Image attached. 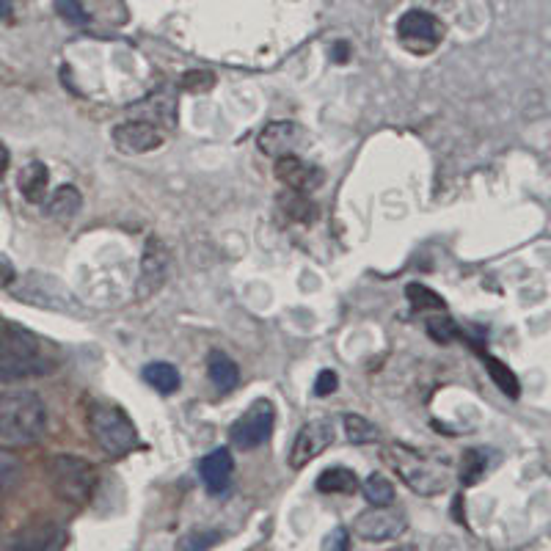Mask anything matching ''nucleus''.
Masks as SVG:
<instances>
[{
	"label": "nucleus",
	"instance_id": "f257e3e1",
	"mask_svg": "<svg viewBox=\"0 0 551 551\" xmlns=\"http://www.w3.org/2000/svg\"><path fill=\"white\" fill-rule=\"evenodd\" d=\"M58 367L50 342L12 323H0V381H23L47 375Z\"/></svg>",
	"mask_w": 551,
	"mask_h": 551
},
{
	"label": "nucleus",
	"instance_id": "f03ea898",
	"mask_svg": "<svg viewBox=\"0 0 551 551\" xmlns=\"http://www.w3.org/2000/svg\"><path fill=\"white\" fill-rule=\"evenodd\" d=\"M47 433V405L34 392L0 394V439L34 444Z\"/></svg>",
	"mask_w": 551,
	"mask_h": 551
},
{
	"label": "nucleus",
	"instance_id": "7ed1b4c3",
	"mask_svg": "<svg viewBox=\"0 0 551 551\" xmlns=\"http://www.w3.org/2000/svg\"><path fill=\"white\" fill-rule=\"evenodd\" d=\"M89 433L105 455L122 458L138 444V430L122 408L97 403L89 408Z\"/></svg>",
	"mask_w": 551,
	"mask_h": 551
},
{
	"label": "nucleus",
	"instance_id": "20e7f679",
	"mask_svg": "<svg viewBox=\"0 0 551 551\" xmlns=\"http://www.w3.org/2000/svg\"><path fill=\"white\" fill-rule=\"evenodd\" d=\"M47 477L58 499L67 505H86L97 488V469L78 455H56L47 466Z\"/></svg>",
	"mask_w": 551,
	"mask_h": 551
},
{
	"label": "nucleus",
	"instance_id": "39448f33",
	"mask_svg": "<svg viewBox=\"0 0 551 551\" xmlns=\"http://www.w3.org/2000/svg\"><path fill=\"white\" fill-rule=\"evenodd\" d=\"M389 461L397 469V474L403 477V483L411 488V491H417L422 496H436L444 494L447 491V485H450V472H447V466H441V463H433L428 458H422L417 452L405 450V447H394L389 452Z\"/></svg>",
	"mask_w": 551,
	"mask_h": 551
},
{
	"label": "nucleus",
	"instance_id": "423d86ee",
	"mask_svg": "<svg viewBox=\"0 0 551 551\" xmlns=\"http://www.w3.org/2000/svg\"><path fill=\"white\" fill-rule=\"evenodd\" d=\"M408 529V518L400 510L389 507H370L364 510L356 521H353V535L370 543H383V540H394Z\"/></svg>",
	"mask_w": 551,
	"mask_h": 551
},
{
	"label": "nucleus",
	"instance_id": "0eeeda50",
	"mask_svg": "<svg viewBox=\"0 0 551 551\" xmlns=\"http://www.w3.org/2000/svg\"><path fill=\"white\" fill-rule=\"evenodd\" d=\"M270 430H273V405L268 400H257L232 425L229 439L240 450H257V447H262L270 439Z\"/></svg>",
	"mask_w": 551,
	"mask_h": 551
},
{
	"label": "nucleus",
	"instance_id": "6e6552de",
	"mask_svg": "<svg viewBox=\"0 0 551 551\" xmlns=\"http://www.w3.org/2000/svg\"><path fill=\"white\" fill-rule=\"evenodd\" d=\"M337 433H334V422L331 419H315L304 428L298 430V436L293 441V450H290V466L293 469H304L306 463H312L320 458L323 452L334 444Z\"/></svg>",
	"mask_w": 551,
	"mask_h": 551
},
{
	"label": "nucleus",
	"instance_id": "1a4fd4ad",
	"mask_svg": "<svg viewBox=\"0 0 551 551\" xmlns=\"http://www.w3.org/2000/svg\"><path fill=\"white\" fill-rule=\"evenodd\" d=\"M397 36L408 50L414 53H428L433 47L439 45L441 36H444V28L439 25V20L428 12H405L397 23Z\"/></svg>",
	"mask_w": 551,
	"mask_h": 551
},
{
	"label": "nucleus",
	"instance_id": "9d476101",
	"mask_svg": "<svg viewBox=\"0 0 551 551\" xmlns=\"http://www.w3.org/2000/svg\"><path fill=\"white\" fill-rule=\"evenodd\" d=\"M67 543V532L58 527L56 521H34L25 524L12 540L6 551H61Z\"/></svg>",
	"mask_w": 551,
	"mask_h": 551
},
{
	"label": "nucleus",
	"instance_id": "9b49d317",
	"mask_svg": "<svg viewBox=\"0 0 551 551\" xmlns=\"http://www.w3.org/2000/svg\"><path fill=\"white\" fill-rule=\"evenodd\" d=\"M169 276V248L163 246V240L149 237L144 257H141V279H138V298L155 295L166 284Z\"/></svg>",
	"mask_w": 551,
	"mask_h": 551
},
{
	"label": "nucleus",
	"instance_id": "f8f14e48",
	"mask_svg": "<svg viewBox=\"0 0 551 551\" xmlns=\"http://www.w3.org/2000/svg\"><path fill=\"white\" fill-rule=\"evenodd\" d=\"M113 144L124 155H144L163 144V133L152 122H122L113 127Z\"/></svg>",
	"mask_w": 551,
	"mask_h": 551
},
{
	"label": "nucleus",
	"instance_id": "ddd939ff",
	"mask_svg": "<svg viewBox=\"0 0 551 551\" xmlns=\"http://www.w3.org/2000/svg\"><path fill=\"white\" fill-rule=\"evenodd\" d=\"M17 298H23L28 304L47 306V309H58V312H75V298L64 290L58 279L53 276H31L28 287L17 293Z\"/></svg>",
	"mask_w": 551,
	"mask_h": 551
},
{
	"label": "nucleus",
	"instance_id": "4468645a",
	"mask_svg": "<svg viewBox=\"0 0 551 551\" xmlns=\"http://www.w3.org/2000/svg\"><path fill=\"white\" fill-rule=\"evenodd\" d=\"M276 177H279L282 185H287L295 193L317 191L323 185V180H326L323 171L317 169V166H309L298 155H282V158H276Z\"/></svg>",
	"mask_w": 551,
	"mask_h": 551
},
{
	"label": "nucleus",
	"instance_id": "2eb2a0df",
	"mask_svg": "<svg viewBox=\"0 0 551 551\" xmlns=\"http://www.w3.org/2000/svg\"><path fill=\"white\" fill-rule=\"evenodd\" d=\"M232 472H235V461L229 450H213L199 463V477L210 494H224L232 483Z\"/></svg>",
	"mask_w": 551,
	"mask_h": 551
},
{
	"label": "nucleus",
	"instance_id": "dca6fc26",
	"mask_svg": "<svg viewBox=\"0 0 551 551\" xmlns=\"http://www.w3.org/2000/svg\"><path fill=\"white\" fill-rule=\"evenodd\" d=\"M295 138L293 122H270L262 133H259V149L270 155V158H282Z\"/></svg>",
	"mask_w": 551,
	"mask_h": 551
},
{
	"label": "nucleus",
	"instance_id": "f3484780",
	"mask_svg": "<svg viewBox=\"0 0 551 551\" xmlns=\"http://www.w3.org/2000/svg\"><path fill=\"white\" fill-rule=\"evenodd\" d=\"M80 207H83V196H80L78 188L75 185H61V188L53 191L50 202H47V215L53 221L67 224V221H72L80 213Z\"/></svg>",
	"mask_w": 551,
	"mask_h": 551
},
{
	"label": "nucleus",
	"instance_id": "a211bd4d",
	"mask_svg": "<svg viewBox=\"0 0 551 551\" xmlns=\"http://www.w3.org/2000/svg\"><path fill=\"white\" fill-rule=\"evenodd\" d=\"M207 375H210V381L215 383V389L218 392H232L240 381V370H237V364L226 353L221 350H213L210 356H207Z\"/></svg>",
	"mask_w": 551,
	"mask_h": 551
},
{
	"label": "nucleus",
	"instance_id": "6ab92c4d",
	"mask_svg": "<svg viewBox=\"0 0 551 551\" xmlns=\"http://www.w3.org/2000/svg\"><path fill=\"white\" fill-rule=\"evenodd\" d=\"M47 185H50V171H47L45 163H39V160L28 163L23 169V174H20V191H23V196L31 204L45 202Z\"/></svg>",
	"mask_w": 551,
	"mask_h": 551
},
{
	"label": "nucleus",
	"instance_id": "aec40b11",
	"mask_svg": "<svg viewBox=\"0 0 551 551\" xmlns=\"http://www.w3.org/2000/svg\"><path fill=\"white\" fill-rule=\"evenodd\" d=\"M359 488V477L345 466H334L317 477V491L320 494H356Z\"/></svg>",
	"mask_w": 551,
	"mask_h": 551
},
{
	"label": "nucleus",
	"instance_id": "412c9836",
	"mask_svg": "<svg viewBox=\"0 0 551 551\" xmlns=\"http://www.w3.org/2000/svg\"><path fill=\"white\" fill-rule=\"evenodd\" d=\"M144 381L160 394H171L180 389V372L177 367H171L169 361H152L144 367Z\"/></svg>",
	"mask_w": 551,
	"mask_h": 551
},
{
	"label": "nucleus",
	"instance_id": "4be33fe9",
	"mask_svg": "<svg viewBox=\"0 0 551 551\" xmlns=\"http://www.w3.org/2000/svg\"><path fill=\"white\" fill-rule=\"evenodd\" d=\"M485 370L491 375V381L499 386V392L507 394V397H518L521 394V383H518L516 372L510 370L507 364H502L494 356H485Z\"/></svg>",
	"mask_w": 551,
	"mask_h": 551
},
{
	"label": "nucleus",
	"instance_id": "5701e85b",
	"mask_svg": "<svg viewBox=\"0 0 551 551\" xmlns=\"http://www.w3.org/2000/svg\"><path fill=\"white\" fill-rule=\"evenodd\" d=\"M23 474V461H20L12 450H3V447H0V491H12V488H17V485L23 483Z\"/></svg>",
	"mask_w": 551,
	"mask_h": 551
},
{
	"label": "nucleus",
	"instance_id": "b1692460",
	"mask_svg": "<svg viewBox=\"0 0 551 551\" xmlns=\"http://www.w3.org/2000/svg\"><path fill=\"white\" fill-rule=\"evenodd\" d=\"M361 488H364V496L372 507H389L394 502V485L383 474H370Z\"/></svg>",
	"mask_w": 551,
	"mask_h": 551
},
{
	"label": "nucleus",
	"instance_id": "393cba45",
	"mask_svg": "<svg viewBox=\"0 0 551 551\" xmlns=\"http://www.w3.org/2000/svg\"><path fill=\"white\" fill-rule=\"evenodd\" d=\"M342 425H345V433H348V439L353 444H372V441H378V428L372 425L370 419L359 417V414H348V417L342 419Z\"/></svg>",
	"mask_w": 551,
	"mask_h": 551
},
{
	"label": "nucleus",
	"instance_id": "a878e982",
	"mask_svg": "<svg viewBox=\"0 0 551 551\" xmlns=\"http://www.w3.org/2000/svg\"><path fill=\"white\" fill-rule=\"evenodd\" d=\"M405 295H408V301H411V306H414V309H419V312H422V309H444V298H441L439 293H436V290H430V287H425V284H408V287H405Z\"/></svg>",
	"mask_w": 551,
	"mask_h": 551
},
{
	"label": "nucleus",
	"instance_id": "bb28decb",
	"mask_svg": "<svg viewBox=\"0 0 551 551\" xmlns=\"http://www.w3.org/2000/svg\"><path fill=\"white\" fill-rule=\"evenodd\" d=\"M218 540H221V532L215 529H193L188 535H182L177 551H210Z\"/></svg>",
	"mask_w": 551,
	"mask_h": 551
},
{
	"label": "nucleus",
	"instance_id": "cd10ccee",
	"mask_svg": "<svg viewBox=\"0 0 551 551\" xmlns=\"http://www.w3.org/2000/svg\"><path fill=\"white\" fill-rule=\"evenodd\" d=\"M485 455L480 450H466L463 452V461H461V483L463 485H474L480 483V477L485 474Z\"/></svg>",
	"mask_w": 551,
	"mask_h": 551
},
{
	"label": "nucleus",
	"instance_id": "c85d7f7f",
	"mask_svg": "<svg viewBox=\"0 0 551 551\" xmlns=\"http://www.w3.org/2000/svg\"><path fill=\"white\" fill-rule=\"evenodd\" d=\"M428 334L433 342H439V345H447L452 339L461 337V328L458 323L452 320V317H430L428 320Z\"/></svg>",
	"mask_w": 551,
	"mask_h": 551
},
{
	"label": "nucleus",
	"instance_id": "c756f323",
	"mask_svg": "<svg viewBox=\"0 0 551 551\" xmlns=\"http://www.w3.org/2000/svg\"><path fill=\"white\" fill-rule=\"evenodd\" d=\"M56 9L58 14L72 25H86L89 23V14L83 12V6H80V0H56Z\"/></svg>",
	"mask_w": 551,
	"mask_h": 551
},
{
	"label": "nucleus",
	"instance_id": "7c9ffc66",
	"mask_svg": "<svg viewBox=\"0 0 551 551\" xmlns=\"http://www.w3.org/2000/svg\"><path fill=\"white\" fill-rule=\"evenodd\" d=\"M287 213H290V218H301V221H312L315 218V207L309 204V199H306V193H295L290 196V202H287Z\"/></svg>",
	"mask_w": 551,
	"mask_h": 551
},
{
	"label": "nucleus",
	"instance_id": "2f4dec72",
	"mask_svg": "<svg viewBox=\"0 0 551 551\" xmlns=\"http://www.w3.org/2000/svg\"><path fill=\"white\" fill-rule=\"evenodd\" d=\"M215 83V75L213 72H188V75H182V89L185 91H207L213 89Z\"/></svg>",
	"mask_w": 551,
	"mask_h": 551
},
{
	"label": "nucleus",
	"instance_id": "473e14b6",
	"mask_svg": "<svg viewBox=\"0 0 551 551\" xmlns=\"http://www.w3.org/2000/svg\"><path fill=\"white\" fill-rule=\"evenodd\" d=\"M350 549V532L345 527L331 529V535L323 540V549L320 551H348Z\"/></svg>",
	"mask_w": 551,
	"mask_h": 551
},
{
	"label": "nucleus",
	"instance_id": "72a5a7b5",
	"mask_svg": "<svg viewBox=\"0 0 551 551\" xmlns=\"http://www.w3.org/2000/svg\"><path fill=\"white\" fill-rule=\"evenodd\" d=\"M337 386H339L337 372L323 370V372H320V375H317V381H315V394H317V397H328V394L337 392Z\"/></svg>",
	"mask_w": 551,
	"mask_h": 551
},
{
	"label": "nucleus",
	"instance_id": "f704fd0d",
	"mask_svg": "<svg viewBox=\"0 0 551 551\" xmlns=\"http://www.w3.org/2000/svg\"><path fill=\"white\" fill-rule=\"evenodd\" d=\"M14 279H17V273H14V265L9 259H0V290L3 287H12Z\"/></svg>",
	"mask_w": 551,
	"mask_h": 551
},
{
	"label": "nucleus",
	"instance_id": "c9c22d12",
	"mask_svg": "<svg viewBox=\"0 0 551 551\" xmlns=\"http://www.w3.org/2000/svg\"><path fill=\"white\" fill-rule=\"evenodd\" d=\"M9 166H12V155H9L6 144H0V177H6Z\"/></svg>",
	"mask_w": 551,
	"mask_h": 551
},
{
	"label": "nucleus",
	"instance_id": "e433bc0d",
	"mask_svg": "<svg viewBox=\"0 0 551 551\" xmlns=\"http://www.w3.org/2000/svg\"><path fill=\"white\" fill-rule=\"evenodd\" d=\"M12 14V0H0V20H6Z\"/></svg>",
	"mask_w": 551,
	"mask_h": 551
},
{
	"label": "nucleus",
	"instance_id": "4c0bfd02",
	"mask_svg": "<svg viewBox=\"0 0 551 551\" xmlns=\"http://www.w3.org/2000/svg\"><path fill=\"white\" fill-rule=\"evenodd\" d=\"M389 551H403V549H389Z\"/></svg>",
	"mask_w": 551,
	"mask_h": 551
}]
</instances>
